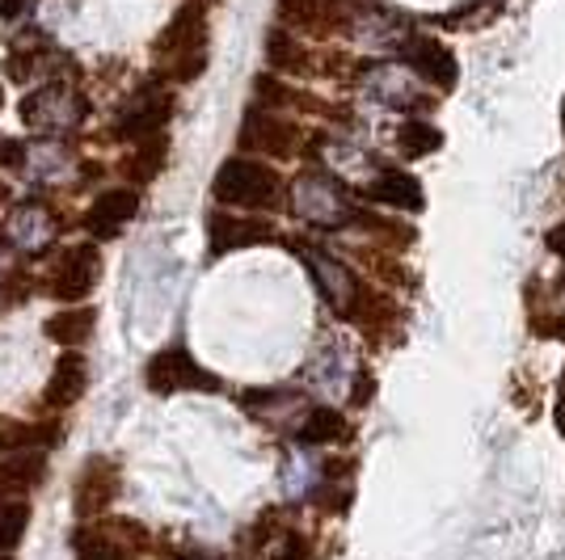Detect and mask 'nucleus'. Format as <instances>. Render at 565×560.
<instances>
[{
	"instance_id": "f257e3e1",
	"label": "nucleus",
	"mask_w": 565,
	"mask_h": 560,
	"mask_svg": "<svg viewBox=\"0 0 565 560\" xmlns=\"http://www.w3.org/2000/svg\"><path fill=\"white\" fill-rule=\"evenodd\" d=\"M166 55L178 80H194L199 72L207 68V13H203V4H182L178 9V18L157 39V64Z\"/></svg>"
},
{
	"instance_id": "f03ea898",
	"label": "nucleus",
	"mask_w": 565,
	"mask_h": 560,
	"mask_svg": "<svg viewBox=\"0 0 565 560\" xmlns=\"http://www.w3.org/2000/svg\"><path fill=\"white\" fill-rule=\"evenodd\" d=\"M212 190L224 207L266 211L275 198H279V177H275L270 164L249 161V157H228V161L220 164Z\"/></svg>"
},
{
	"instance_id": "7ed1b4c3",
	"label": "nucleus",
	"mask_w": 565,
	"mask_h": 560,
	"mask_svg": "<svg viewBox=\"0 0 565 560\" xmlns=\"http://www.w3.org/2000/svg\"><path fill=\"white\" fill-rule=\"evenodd\" d=\"M143 379H148V388L161 392V397H166V392H182V388H199V392H212L215 388V375L203 371L182 346H169V351L157 354V358L148 363Z\"/></svg>"
},
{
	"instance_id": "20e7f679",
	"label": "nucleus",
	"mask_w": 565,
	"mask_h": 560,
	"mask_svg": "<svg viewBox=\"0 0 565 560\" xmlns=\"http://www.w3.org/2000/svg\"><path fill=\"white\" fill-rule=\"evenodd\" d=\"M97 270H102V257H97L94 245H72L68 254L60 257V270H55V282H51V291L60 295V300H85L89 291H94L97 282Z\"/></svg>"
},
{
	"instance_id": "39448f33",
	"label": "nucleus",
	"mask_w": 565,
	"mask_h": 560,
	"mask_svg": "<svg viewBox=\"0 0 565 560\" xmlns=\"http://www.w3.org/2000/svg\"><path fill=\"white\" fill-rule=\"evenodd\" d=\"M169 115H173V101H169V94H161V89H148V94L131 106V115L118 122V136L122 140H152V136H161V127L169 122Z\"/></svg>"
},
{
	"instance_id": "423d86ee",
	"label": "nucleus",
	"mask_w": 565,
	"mask_h": 560,
	"mask_svg": "<svg viewBox=\"0 0 565 560\" xmlns=\"http://www.w3.org/2000/svg\"><path fill=\"white\" fill-rule=\"evenodd\" d=\"M409 68L418 72L423 80H430V85H439V89H451L460 80V64L439 39H418L409 47Z\"/></svg>"
},
{
	"instance_id": "0eeeda50",
	"label": "nucleus",
	"mask_w": 565,
	"mask_h": 560,
	"mask_svg": "<svg viewBox=\"0 0 565 560\" xmlns=\"http://www.w3.org/2000/svg\"><path fill=\"white\" fill-rule=\"evenodd\" d=\"M140 211V198H136V190H106V194H97V203L89 207V233L102 236V240H110V236L131 219Z\"/></svg>"
},
{
	"instance_id": "6e6552de",
	"label": "nucleus",
	"mask_w": 565,
	"mask_h": 560,
	"mask_svg": "<svg viewBox=\"0 0 565 560\" xmlns=\"http://www.w3.org/2000/svg\"><path fill=\"white\" fill-rule=\"evenodd\" d=\"M85 384H89V367H85V358H81V354L68 351L60 363H55V371H51L47 405H51V409H68V405H76V400H81Z\"/></svg>"
},
{
	"instance_id": "1a4fd4ad",
	"label": "nucleus",
	"mask_w": 565,
	"mask_h": 560,
	"mask_svg": "<svg viewBox=\"0 0 565 560\" xmlns=\"http://www.w3.org/2000/svg\"><path fill=\"white\" fill-rule=\"evenodd\" d=\"M241 143L245 148H270L275 157H287L291 152V127L279 118L262 115V110H249L245 127H241Z\"/></svg>"
},
{
	"instance_id": "9d476101",
	"label": "nucleus",
	"mask_w": 565,
	"mask_h": 560,
	"mask_svg": "<svg viewBox=\"0 0 565 560\" xmlns=\"http://www.w3.org/2000/svg\"><path fill=\"white\" fill-rule=\"evenodd\" d=\"M270 228L266 224H245V219H228V215H212V249L215 254H228L241 245H258L266 240Z\"/></svg>"
},
{
	"instance_id": "9b49d317",
	"label": "nucleus",
	"mask_w": 565,
	"mask_h": 560,
	"mask_svg": "<svg viewBox=\"0 0 565 560\" xmlns=\"http://www.w3.org/2000/svg\"><path fill=\"white\" fill-rule=\"evenodd\" d=\"M367 194H372L376 203H388V207L423 211V186H418V177H409V173H384Z\"/></svg>"
},
{
	"instance_id": "f8f14e48",
	"label": "nucleus",
	"mask_w": 565,
	"mask_h": 560,
	"mask_svg": "<svg viewBox=\"0 0 565 560\" xmlns=\"http://www.w3.org/2000/svg\"><path fill=\"white\" fill-rule=\"evenodd\" d=\"M89 333H94V308H68L47 321V337L60 342L64 351H76L81 342H89Z\"/></svg>"
},
{
	"instance_id": "ddd939ff",
	"label": "nucleus",
	"mask_w": 565,
	"mask_h": 560,
	"mask_svg": "<svg viewBox=\"0 0 565 560\" xmlns=\"http://www.w3.org/2000/svg\"><path fill=\"white\" fill-rule=\"evenodd\" d=\"M43 476V451H13L0 460V489H30Z\"/></svg>"
},
{
	"instance_id": "4468645a",
	"label": "nucleus",
	"mask_w": 565,
	"mask_h": 560,
	"mask_svg": "<svg viewBox=\"0 0 565 560\" xmlns=\"http://www.w3.org/2000/svg\"><path fill=\"white\" fill-rule=\"evenodd\" d=\"M397 148L405 152V157H430V152L444 148V131L414 118V122H405V127L397 131Z\"/></svg>"
},
{
	"instance_id": "2eb2a0df",
	"label": "nucleus",
	"mask_w": 565,
	"mask_h": 560,
	"mask_svg": "<svg viewBox=\"0 0 565 560\" xmlns=\"http://www.w3.org/2000/svg\"><path fill=\"white\" fill-rule=\"evenodd\" d=\"M266 60H270L275 72H305V47L287 30H270L266 34Z\"/></svg>"
},
{
	"instance_id": "dca6fc26",
	"label": "nucleus",
	"mask_w": 565,
	"mask_h": 560,
	"mask_svg": "<svg viewBox=\"0 0 565 560\" xmlns=\"http://www.w3.org/2000/svg\"><path fill=\"white\" fill-rule=\"evenodd\" d=\"M25 523H30V510L22 502H0V552H13L22 543Z\"/></svg>"
},
{
	"instance_id": "f3484780",
	"label": "nucleus",
	"mask_w": 565,
	"mask_h": 560,
	"mask_svg": "<svg viewBox=\"0 0 565 560\" xmlns=\"http://www.w3.org/2000/svg\"><path fill=\"white\" fill-rule=\"evenodd\" d=\"M338 434H342V418H338L333 409H317V413L300 426V443H308V446H326V443H333Z\"/></svg>"
},
{
	"instance_id": "a211bd4d",
	"label": "nucleus",
	"mask_w": 565,
	"mask_h": 560,
	"mask_svg": "<svg viewBox=\"0 0 565 560\" xmlns=\"http://www.w3.org/2000/svg\"><path fill=\"white\" fill-rule=\"evenodd\" d=\"M161 157H166V143H161V136H152V143H143L140 152L131 157V177H140V182H148L157 169H161Z\"/></svg>"
},
{
	"instance_id": "6ab92c4d",
	"label": "nucleus",
	"mask_w": 565,
	"mask_h": 560,
	"mask_svg": "<svg viewBox=\"0 0 565 560\" xmlns=\"http://www.w3.org/2000/svg\"><path fill=\"white\" fill-rule=\"evenodd\" d=\"M76 557L81 560H122V552H118L115 543H106V539H97V536H81L76 539Z\"/></svg>"
},
{
	"instance_id": "aec40b11",
	"label": "nucleus",
	"mask_w": 565,
	"mask_h": 560,
	"mask_svg": "<svg viewBox=\"0 0 565 560\" xmlns=\"http://www.w3.org/2000/svg\"><path fill=\"white\" fill-rule=\"evenodd\" d=\"M30 4V0H0V18L4 22H13V18H22V9Z\"/></svg>"
},
{
	"instance_id": "412c9836",
	"label": "nucleus",
	"mask_w": 565,
	"mask_h": 560,
	"mask_svg": "<svg viewBox=\"0 0 565 560\" xmlns=\"http://www.w3.org/2000/svg\"><path fill=\"white\" fill-rule=\"evenodd\" d=\"M279 560H308L305 539H287V548H282V557H279Z\"/></svg>"
},
{
	"instance_id": "4be33fe9",
	"label": "nucleus",
	"mask_w": 565,
	"mask_h": 560,
	"mask_svg": "<svg viewBox=\"0 0 565 560\" xmlns=\"http://www.w3.org/2000/svg\"><path fill=\"white\" fill-rule=\"evenodd\" d=\"M4 198H9V186H4V182H0V203H4Z\"/></svg>"
},
{
	"instance_id": "5701e85b",
	"label": "nucleus",
	"mask_w": 565,
	"mask_h": 560,
	"mask_svg": "<svg viewBox=\"0 0 565 560\" xmlns=\"http://www.w3.org/2000/svg\"><path fill=\"white\" fill-rule=\"evenodd\" d=\"M562 122H565V106H562Z\"/></svg>"
},
{
	"instance_id": "b1692460",
	"label": "nucleus",
	"mask_w": 565,
	"mask_h": 560,
	"mask_svg": "<svg viewBox=\"0 0 565 560\" xmlns=\"http://www.w3.org/2000/svg\"><path fill=\"white\" fill-rule=\"evenodd\" d=\"M0 101H4V89H0Z\"/></svg>"
}]
</instances>
